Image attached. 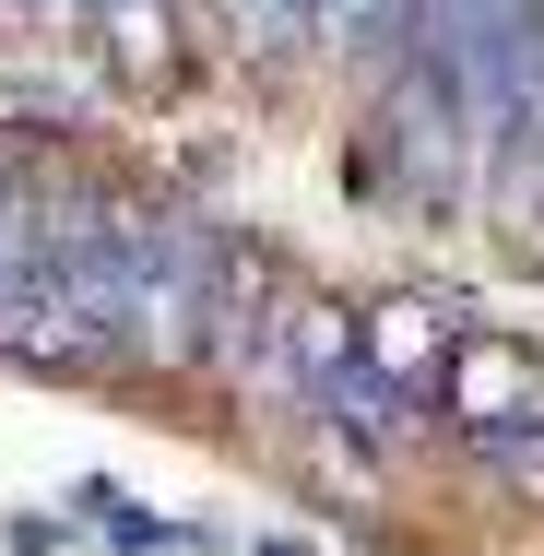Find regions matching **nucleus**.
<instances>
[{
  "mask_svg": "<svg viewBox=\"0 0 544 556\" xmlns=\"http://www.w3.org/2000/svg\"><path fill=\"white\" fill-rule=\"evenodd\" d=\"M438 403L473 427V439H521L544 415V367L521 355V343H461L450 367H438Z\"/></svg>",
  "mask_w": 544,
  "mask_h": 556,
  "instance_id": "nucleus-1",
  "label": "nucleus"
},
{
  "mask_svg": "<svg viewBox=\"0 0 544 556\" xmlns=\"http://www.w3.org/2000/svg\"><path fill=\"white\" fill-rule=\"evenodd\" d=\"M84 24H96V48H107L130 84H166L178 72V12L166 0H84Z\"/></svg>",
  "mask_w": 544,
  "mask_h": 556,
  "instance_id": "nucleus-2",
  "label": "nucleus"
},
{
  "mask_svg": "<svg viewBox=\"0 0 544 556\" xmlns=\"http://www.w3.org/2000/svg\"><path fill=\"white\" fill-rule=\"evenodd\" d=\"M225 24H237L249 60H296V48H320V0H225Z\"/></svg>",
  "mask_w": 544,
  "mask_h": 556,
  "instance_id": "nucleus-3",
  "label": "nucleus"
}]
</instances>
